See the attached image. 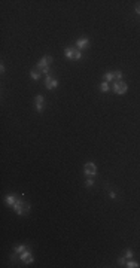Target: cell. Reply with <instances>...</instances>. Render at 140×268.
Returning a JSON list of instances; mask_svg holds the SVG:
<instances>
[{
    "instance_id": "cell-1",
    "label": "cell",
    "mask_w": 140,
    "mask_h": 268,
    "mask_svg": "<svg viewBox=\"0 0 140 268\" xmlns=\"http://www.w3.org/2000/svg\"><path fill=\"white\" fill-rule=\"evenodd\" d=\"M64 57L67 60H73V61H79V60L83 58L82 51H79L76 46H67L64 49Z\"/></svg>"
},
{
    "instance_id": "cell-2",
    "label": "cell",
    "mask_w": 140,
    "mask_h": 268,
    "mask_svg": "<svg viewBox=\"0 0 140 268\" xmlns=\"http://www.w3.org/2000/svg\"><path fill=\"white\" fill-rule=\"evenodd\" d=\"M112 91L118 96H124L125 92L128 91V85L125 84L124 80H115L112 84Z\"/></svg>"
},
{
    "instance_id": "cell-3",
    "label": "cell",
    "mask_w": 140,
    "mask_h": 268,
    "mask_svg": "<svg viewBox=\"0 0 140 268\" xmlns=\"http://www.w3.org/2000/svg\"><path fill=\"white\" fill-rule=\"evenodd\" d=\"M54 63V58L51 57V55H46V57H42L37 63H36V69L40 71L42 69H45V67H48V66H51Z\"/></svg>"
},
{
    "instance_id": "cell-4",
    "label": "cell",
    "mask_w": 140,
    "mask_h": 268,
    "mask_svg": "<svg viewBox=\"0 0 140 268\" xmlns=\"http://www.w3.org/2000/svg\"><path fill=\"white\" fill-rule=\"evenodd\" d=\"M83 174L85 176H88V177H94L97 174V166L94 162H87L83 166Z\"/></svg>"
},
{
    "instance_id": "cell-5",
    "label": "cell",
    "mask_w": 140,
    "mask_h": 268,
    "mask_svg": "<svg viewBox=\"0 0 140 268\" xmlns=\"http://www.w3.org/2000/svg\"><path fill=\"white\" fill-rule=\"evenodd\" d=\"M19 261H23L24 264H33L34 262V258H33V253H31V249L28 247V249L23 253H19Z\"/></svg>"
},
{
    "instance_id": "cell-6",
    "label": "cell",
    "mask_w": 140,
    "mask_h": 268,
    "mask_svg": "<svg viewBox=\"0 0 140 268\" xmlns=\"http://www.w3.org/2000/svg\"><path fill=\"white\" fill-rule=\"evenodd\" d=\"M34 107L37 110V113H42L43 112V107H45V98L42 94H37L36 98H34Z\"/></svg>"
},
{
    "instance_id": "cell-7",
    "label": "cell",
    "mask_w": 140,
    "mask_h": 268,
    "mask_svg": "<svg viewBox=\"0 0 140 268\" xmlns=\"http://www.w3.org/2000/svg\"><path fill=\"white\" fill-rule=\"evenodd\" d=\"M45 87H46V89H49V91L55 89V88H58V80L54 79L51 75H48V76L45 78Z\"/></svg>"
},
{
    "instance_id": "cell-8",
    "label": "cell",
    "mask_w": 140,
    "mask_h": 268,
    "mask_svg": "<svg viewBox=\"0 0 140 268\" xmlns=\"http://www.w3.org/2000/svg\"><path fill=\"white\" fill-rule=\"evenodd\" d=\"M88 46H90V39H88L87 36H82V37H79V39L76 40V48H78L79 51L87 49Z\"/></svg>"
},
{
    "instance_id": "cell-9",
    "label": "cell",
    "mask_w": 140,
    "mask_h": 268,
    "mask_svg": "<svg viewBox=\"0 0 140 268\" xmlns=\"http://www.w3.org/2000/svg\"><path fill=\"white\" fill-rule=\"evenodd\" d=\"M24 205H26V201H24L23 198H18V200L15 201V204L12 205V209H14V212H15L18 216H21V212H23Z\"/></svg>"
},
{
    "instance_id": "cell-10",
    "label": "cell",
    "mask_w": 140,
    "mask_h": 268,
    "mask_svg": "<svg viewBox=\"0 0 140 268\" xmlns=\"http://www.w3.org/2000/svg\"><path fill=\"white\" fill-rule=\"evenodd\" d=\"M17 200H18V197H15V195H6L5 197V203H6V205H9V207H12Z\"/></svg>"
},
{
    "instance_id": "cell-11",
    "label": "cell",
    "mask_w": 140,
    "mask_h": 268,
    "mask_svg": "<svg viewBox=\"0 0 140 268\" xmlns=\"http://www.w3.org/2000/svg\"><path fill=\"white\" fill-rule=\"evenodd\" d=\"M103 78H104L106 82H112V80H115V71H106V73L103 75Z\"/></svg>"
},
{
    "instance_id": "cell-12",
    "label": "cell",
    "mask_w": 140,
    "mask_h": 268,
    "mask_svg": "<svg viewBox=\"0 0 140 268\" xmlns=\"http://www.w3.org/2000/svg\"><path fill=\"white\" fill-rule=\"evenodd\" d=\"M30 246H27V244H19V246H15L14 247V252H17V253H23V252H26L27 249H28Z\"/></svg>"
},
{
    "instance_id": "cell-13",
    "label": "cell",
    "mask_w": 140,
    "mask_h": 268,
    "mask_svg": "<svg viewBox=\"0 0 140 268\" xmlns=\"http://www.w3.org/2000/svg\"><path fill=\"white\" fill-rule=\"evenodd\" d=\"M40 75H42V73H40L37 69H34V70L30 71V78L33 79V80H39V79H40Z\"/></svg>"
},
{
    "instance_id": "cell-14",
    "label": "cell",
    "mask_w": 140,
    "mask_h": 268,
    "mask_svg": "<svg viewBox=\"0 0 140 268\" xmlns=\"http://www.w3.org/2000/svg\"><path fill=\"white\" fill-rule=\"evenodd\" d=\"M112 88H110V85H109V82H106V80H103L101 84H100V91L101 92H107V91H110Z\"/></svg>"
},
{
    "instance_id": "cell-15",
    "label": "cell",
    "mask_w": 140,
    "mask_h": 268,
    "mask_svg": "<svg viewBox=\"0 0 140 268\" xmlns=\"http://www.w3.org/2000/svg\"><path fill=\"white\" fill-rule=\"evenodd\" d=\"M127 268H139V262L137 261H131V259H127V264H125Z\"/></svg>"
},
{
    "instance_id": "cell-16",
    "label": "cell",
    "mask_w": 140,
    "mask_h": 268,
    "mask_svg": "<svg viewBox=\"0 0 140 268\" xmlns=\"http://www.w3.org/2000/svg\"><path fill=\"white\" fill-rule=\"evenodd\" d=\"M30 209H31V205H30L28 203H26V205H24L23 212H21V216H27V214L30 213Z\"/></svg>"
},
{
    "instance_id": "cell-17",
    "label": "cell",
    "mask_w": 140,
    "mask_h": 268,
    "mask_svg": "<svg viewBox=\"0 0 140 268\" xmlns=\"http://www.w3.org/2000/svg\"><path fill=\"white\" fill-rule=\"evenodd\" d=\"M85 186H87V188L94 186V179H92V177H88L87 180H85Z\"/></svg>"
},
{
    "instance_id": "cell-18",
    "label": "cell",
    "mask_w": 140,
    "mask_h": 268,
    "mask_svg": "<svg viewBox=\"0 0 140 268\" xmlns=\"http://www.w3.org/2000/svg\"><path fill=\"white\" fill-rule=\"evenodd\" d=\"M115 80H122V71L115 70Z\"/></svg>"
},
{
    "instance_id": "cell-19",
    "label": "cell",
    "mask_w": 140,
    "mask_h": 268,
    "mask_svg": "<svg viewBox=\"0 0 140 268\" xmlns=\"http://www.w3.org/2000/svg\"><path fill=\"white\" fill-rule=\"evenodd\" d=\"M124 256L127 258V259H131V258L134 256V253H133V250H131V249H127V250H125V255H124Z\"/></svg>"
},
{
    "instance_id": "cell-20",
    "label": "cell",
    "mask_w": 140,
    "mask_h": 268,
    "mask_svg": "<svg viewBox=\"0 0 140 268\" xmlns=\"http://www.w3.org/2000/svg\"><path fill=\"white\" fill-rule=\"evenodd\" d=\"M118 264H119L121 267H125V264H127V258H125V256L119 258V259H118Z\"/></svg>"
},
{
    "instance_id": "cell-21",
    "label": "cell",
    "mask_w": 140,
    "mask_h": 268,
    "mask_svg": "<svg viewBox=\"0 0 140 268\" xmlns=\"http://www.w3.org/2000/svg\"><path fill=\"white\" fill-rule=\"evenodd\" d=\"M49 71H51V66H48V67H45V69H42V70H40V73L48 76V75H49Z\"/></svg>"
},
{
    "instance_id": "cell-22",
    "label": "cell",
    "mask_w": 140,
    "mask_h": 268,
    "mask_svg": "<svg viewBox=\"0 0 140 268\" xmlns=\"http://www.w3.org/2000/svg\"><path fill=\"white\" fill-rule=\"evenodd\" d=\"M109 197H110L112 200H115V198H116V192H113V191H109Z\"/></svg>"
},
{
    "instance_id": "cell-23",
    "label": "cell",
    "mask_w": 140,
    "mask_h": 268,
    "mask_svg": "<svg viewBox=\"0 0 140 268\" xmlns=\"http://www.w3.org/2000/svg\"><path fill=\"white\" fill-rule=\"evenodd\" d=\"M134 11H136V14H137V15H140V5H137V6L134 8Z\"/></svg>"
},
{
    "instance_id": "cell-24",
    "label": "cell",
    "mask_w": 140,
    "mask_h": 268,
    "mask_svg": "<svg viewBox=\"0 0 140 268\" xmlns=\"http://www.w3.org/2000/svg\"><path fill=\"white\" fill-rule=\"evenodd\" d=\"M0 73H5V64H0Z\"/></svg>"
}]
</instances>
